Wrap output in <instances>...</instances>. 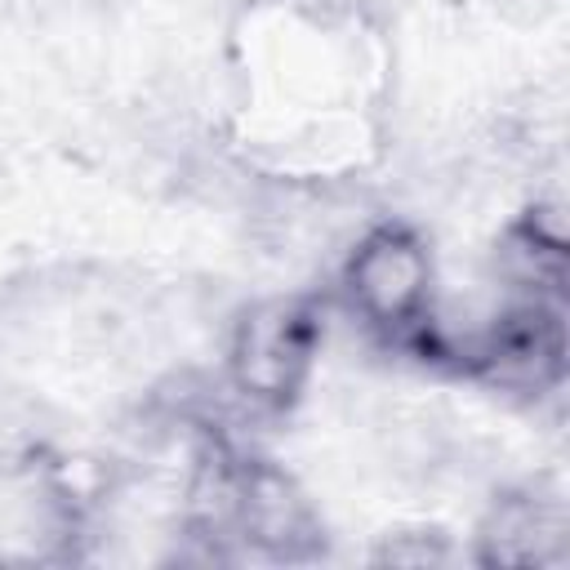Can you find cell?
Masks as SVG:
<instances>
[{
	"instance_id": "cell-1",
	"label": "cell",
	"mask_w": 570,
	"mask_h": 570,
	"mask_svg": "<svg viewBox=\"0 0 570 570\" xmlns=\"http://www.w3.org/2000/svg\"><path fill=\"white\" fill-rule=\"evenodd\" d=\"M307 361V321L294 307H263L240 321L232 347V374L245 396L276 401L285 396Z\"/></svg>"
},
{
	"instance_id": "cell-2",
	"label": "cell",
	"mask_w": 570,
	"mask_h": 570,
	"mask_svg": "<svg viewBox=\"0 0 570 570\" xmlns=\"http://www.w3.org/2000/svg\"><path fill=\"white\" fill-rule=\"evenodd\" d=\"M347 281L365 316L396 325L428 298V258L410 236L379 232L352 254Z\"/></svg>"
}]
</instances>
